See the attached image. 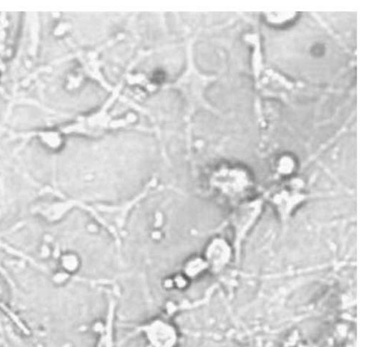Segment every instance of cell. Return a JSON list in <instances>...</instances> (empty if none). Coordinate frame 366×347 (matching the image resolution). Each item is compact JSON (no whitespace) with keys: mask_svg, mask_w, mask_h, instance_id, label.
<instances>
[{"mask_svg":"<svg viewBox=\"0 0 366 347\" xmlns=\"http://www.w3.org/2000/svg\"><path fill=\"white\" fill-rule=\"evenodd\" d=\"M147 333L156 347H172L176 341L174 330L165 323H154L149 328Z\"/></svg>","mask_w":366,"mask_h":347,"instance_id":"cell-1","label":"cell"}]
</instances>
